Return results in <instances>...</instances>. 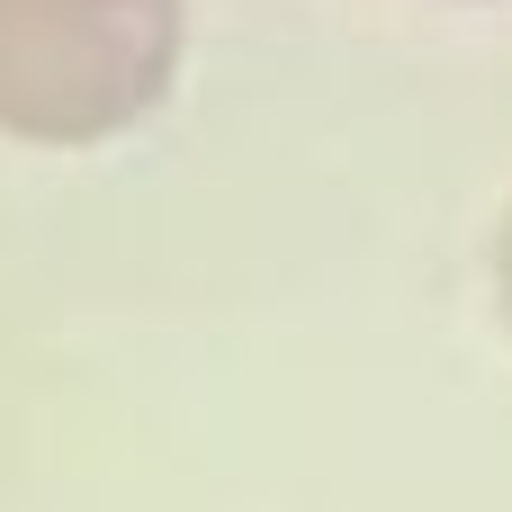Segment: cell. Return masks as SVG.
<instances>
[{"instance_id": "7a4b0ae2", "label": "cell", "mask_w": 512, "mask_h": 512, "mask_svg": "<svg viewBox=\"0 0 512 512\" xmlns=\"http://www.w3.org/2000/svg\"><path fill=\"white\" fill-rule=\"evenodd\" d=\"M495 297H504V315H512V216H504V243H495Z\"/></svg>"}, {"instance_id": "6da1fadb", "label": "cell", "mask_w": 512, "mask_h": 512, "mask_svg": "<svg viewBox=\"0 0 512 512\" xmlns=\"http://www.w3.org/2000/svg\"><path fill=\"white\" fill-rule=\"evenodd\" d=\"M180 0H0V135L108 144L180 81Z\"/></svg>"}]
</instances>
